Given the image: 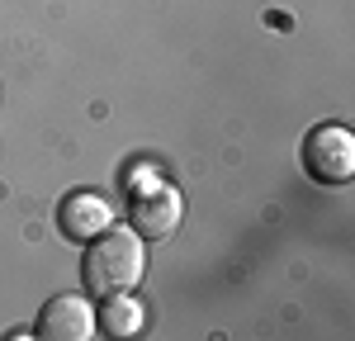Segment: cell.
Segmentation results:
<instances>
[{
	"label": "cell",
	"mask_w": 355,
	"mask_h": 341,
	"mask_svg": "<svg viewBox=\"0 0 355 341\" xmlns=\"http://www.w3.org/2000/svg\"><path fill=\"white\" fill-rule=\"evenodd\" d=\"M90 252L81 261V280L95 299H110V294H128L142 284L147 270V252H142V237L128 227H105L100 237L85 242Z\"/></svg>",
	"instance_id": "1"
},
{
	"label": "cell",
	"mask_w": 355,
	"mask_h": 341,
	"mask_svg": "<svg viewBox=\"0 0 355 341\" xmlns=\"http://www.w3.org/2000/svg\"><path fill=\"white\" fill-rule=\"evenodd\" d=\"M303 166L327 185H346L355 175V133L346 123H322L303 138Z\"/></svg>",
	"instance_id": "2"
},
{
	"label": "cell",
	"mask_w": 355,
	"mask_h": 341,
	"mask_svg": "<svg viewBox=\"0 0 355 341\" xmlns=\"http://www.w3.org/2000/svg\"><path fill=\"white\" fill-rule=\"evenodd\" d=\"M180 213H185L180 190L166 185V180H152V185L133 199V232L137 237H171V232L180 227Z\"/></svg>",
	"instance_id": "3"
},
{
	"label": "cell",
	"mask_w": 355,
	"mask_h": 341,
	"mask_svg": "<svg viewBox=\"0 0 355 341\" xmlns=\"http://www.w3.org/2000/svg\"><path fill=\"white\" fill-rule=\"evenodd\" d=\"M90 332H95V313L81 294H57L38 313V337L48 341H90Z\"/></svg>",
	"instance_id": "4"
},
{
	"label": "cell",
	"mask_w": 355,
	"mask_h": 341,
	"mask_svg": "<svg viewBox=\"0 0 355 341\" xmlns=\"http://www.w3.org/2000/svg\"><path fill=\"white\" fill-rule=\"evenodd\" d=\"M114 223V209L105 195H90V190H76V195L62 199V209H57V227H62V237H71V242H90V237H100L105 227Z\"/></svg>",
	"instance_id": "5"
},
{
	"label": "cell",
	"mask_w": 355,
	"mask_h": 341,
	"mask_svg": "<svg viewBox=\"0 0 355 341\" xmlns=\"http://www.w3.org/2000/svg\"><path fill=\"white\" fill-rule=\"evenodd\" d=\"M95 327L110 332V337H133V332H142V304L133 299V289L128 294H110L105 308L95 313Z\"/></svg>",
	"instance_id": "6"
}]
</instances>
